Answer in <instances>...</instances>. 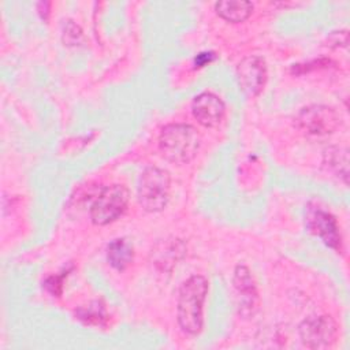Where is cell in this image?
<instances>
[{"mask_svg": "<svg viewBox=\"0 0 350 350\" xmlns=\"http://www.w3.org/2000/svg\"><path fill=\"white\" fill-rule=\"evenodd\" d=\"M208 294V280L201 275L186 279L178 295V323L183 332L197 335L204 325V302Z\"/></svg>", "mask_w": 350, "mask_h": 350, "instance_id": "cell-1", "label": "cell"}, {"mask_svg": "<svg viewBox=\"0 0 350 350\" xmlns=\"http://www.w3.org/2000/svg\"><path fill=\"white\" fill-rule=\"evenodd\" d=\"M159 148L168 161L185 164L196 157L200 149V135L190 124L171 123L163 127L159 135Z\"/></svg>", "mask_w": 350, "mask_h": 350, "instance_id": "cell-2", "label": "cell"}, {"mask_svg": "<svg viewBox=\"0 0 350 350\" xmlns=\"http://www.w3.org/2000/svg\"><path fill=\"white\" fill-rule=\"evenodd\" d=\"M170 174L159 167H148L138 182V201L148 212H159L165 208L170 200Z\"/></svg>", "mask_w": 350, "mask_h": 350, "instance_id": "cell-3", "label": "cell"}, {"mask_svg": "<svg viewBox=\"0 0 350 350\" xmlns=\"http://www.w3.org/2000/svg\"><path fill=\"white\" fill-rule=\"evenodd\" d=\"M129 204V190L123 185L104 187L90 206V219L97 226H105L120 217Z\"/></svg>", "mask_w": 350, "mask_h": 350, "instance_id": "cell-4", "label": "cell"}, {"mask_svg": "<svg viewBox=\"0 0 350 350\" xmlns=\"http://www.w3.org/2000/svg\"><path fill=\"white\" fill-rule=\"evenodd\" d=\"M298 129L309 137L324 138L331 135L340 124L338 112L327 105H309L297 116Z\"/></svg>", "mask_w": 350, "mask_h": 350, "instance_id": "cell-5", "label": "cell"}, {"mask_svg": "<svg viewBox=\"0 0 350 350\" xmlns=\"http://www.w3.org/2000/svg\"><path fill=\"white\" fill-rule=\"evenodd\" d=\"M336 323L329 316H310L299 325V336L309 349L329 347L336 339Z\"/></svg>", "mask_w": 350, "mask_h": 350, "instance_id": "cell-6", "label": "cell"}, {"mask_svg": "<svg viewBox=\"0 0 350 350\" xmlns=\"http://www.w3.org/2000/svg\"><path fill=\"white\" fill-rule=\"evenodd\" d=\"M306 227L321 238V241L335 249L342 250V237L339 232V227L336 219L327 211H324L319 205L309 204L306 208Z\"/></svg>", "mask_w": 350, "mask_h": 350, "instance_id": "cell-7", "label": "cell"}, {"mask_svg": "<svg viewBox=\"0 0 350 350\" xmlns=\"http://www.w3.org/2000/svg\"><path fill=\"white\" fill-rule=\"evenodd\" d=\"M239 83L249 96H257L267 82V64L261 56L252 55L242 59L237 68Z\"/></svg>", "mask_w": 350, "mask_h": 350, "instance_id": "cell-8", "label": "cell"}, {"mask_svg": "<svg viewBox=\"0 0 350 350\" xmlns=\"http://www.w3.org/2000/svg\"><path fill=\"white\" fill-rule=\"evenodd\" d=\"M191 112L197 122L205 127H216L226 112L223 100L211 92L200 93L191 103Z\"/></svg>", "mask_w": 350, "mask_h": 350, "instance_id": "cell-9", "label": "cell"}, {"mask_svg": "<svg viewBox=\"0 0 350 350\" xmlns=\"http://www.w3.org/2000/svg\"><path fill=\"white\" fill-rule=\"evenodd\" d=\"M185 254V245L180 239H163L152 250L154 265L163 271H170Z\"/></svg>", "mask_w": 350, "mask_h": 350, "instance_id": "cell-10", "label": "cell"}, {"mask_svg": "<svg viewBox=\"0 0 350 350\" xmlns=\"http://www.w3.org/2000/svg\"><path fill=\"white\" fill-rule=\"evenodd\" d=\"M234 286L241 297V312L243 314H247L252 312L253 308H256L257 302V291L256 286L253 283V278L249 272V269L243 265H238L235 268L234 275Z\"/></svg>", "mask_w": 350, "mask_h": 350, "instance_id": "cell-11", "label": "cell"}, {"mask_svg": "<svg viewBox=\"0 0 350 350\" xmlns=\"http://www.w3.org/2000/svg\"><path fill=\"white\" fill-rule=\"evenodd\" d=\"M134 258V249L130 241L126 238H116L113 239L107 247V261L108 264L118 269H126Z\"/></svg>", "mask_w": 350, "mask_h": 350, "instance_id": "cell-12", "label": "cell"}, {"mask_svg": "<svg viewBox=\"0 0 350 350\" xmlns=\"http://www.w3.org/2000/svg\"><path fill=\"white\" fill-rule=\"evenodd\" d=\"M323 167L327 172H331L332 175L342 178L345 183H347V175H349V157L347 150L340 146H331L324 152L323 159Z\"/></svg>", "mask_w": 350, "mask_h": 350, "instance_id": "cell-13", "label": "cell"}, {"mask_svg": "<svg viewBox=\"0 0 350 350\" xmlns=\"http://www.w3.org/2000/svg\"><path fill=\"white\" fill-rule=\"evenodd\" d=\"M215 10L223 19L238 23L249 18L253 11V4L245 0H224L215 4Z\"/></svg>", "mask_w": 350, "mask_h": 350, "instance_id": "cell-14", "label": "cell"}, {"mask_svg": "<svg viewBox=\"0 0 350 350\" xmlns=\"http://www.w3.org/2000/svg\"><path fill=\"white\" fill-rule=\"evenodd\" d=\"M75 316L82 323L89 324V325H103L108 319L105 308L98 301H94L86 306L79 308L75 312Z\"/></svg>", "mask_w": 350, "mask_h": 350, "instance_id": "cell-15", "label": "cell"}, {"mask_svg": "<svg viewBox=\"0 0 350 350\" xmlns=\"http://www.w3.org/2000/svg\"><path fill=\"white\" fill-rule=\"evenodd\" d=\"M64 275L60 276H51L46 282H45V287L51 291V294L53 295H59L62 293V280H63Z\"/></svg>", "mask_w": 350, "mask_h": 350, "instance_id": "cell-16", "label": "cell"}, {"mask_svg": "<svg viewBox=\"0 0 350 350\" xmlns=\"http://www.w3.org/2000/svg\"><path fill=\"white\" fill-rule=\"evenodd\" d=\"M212 59H213V53H212V52L200 53V55L196 57V64H198V66H204V64L209 63Z\"/></svg>", "mask_w": 350, "mask_h": 350, "instance_id": "cell-17", "label": "cell"}]
</instances>
